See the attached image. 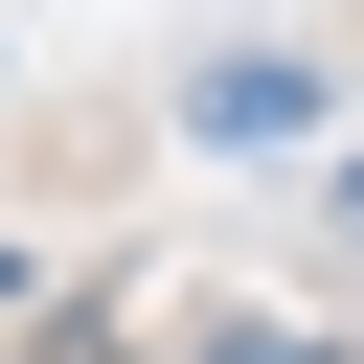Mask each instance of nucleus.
<instances>
[{"label":"nucleus","mask_w":364,"mask_h":364,"mask_svg":"<svg viewBox=\"0 0 364 364\" xmlns=\"http://www.w3.org/2000/svg\"><path fill=\"white\" fill-rule=\"evenodd\" d=\"M23 364H114V318H46V341H23Z\"/></svg>","instance_id":"f257e3e1"},{"label":"nucleus","mask_w":364,"mask_h":364,"mask_svg":"<svg viewBox=\"0 0 364 364\" xmlns=\"http://www.w3.org/2000/svg\"><path fill=\"white\" fill-rule=\"evenodd\" d=\"M205 364H318V341H273V318H228V341H205Z\"/></svg>","instance_id":"f03ea898"},{"label":"nucleus","mask_w":364,"mask_h":364,"mask_svg":"<svg viewBox=\"0 0 364 364\" xmlns=\"http://www.w3.org/2000/svg\"><path fill=\"white\" fill-rule=\"evenodd\" d=\"M341 250H364V159H341Z\"/></svg>","instance_id":"7ed1b4c3"}]
</instances>
